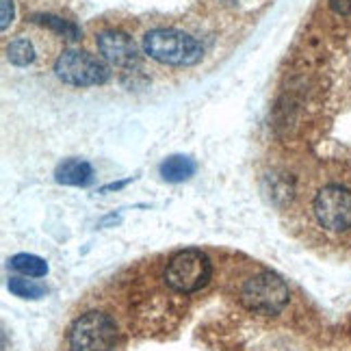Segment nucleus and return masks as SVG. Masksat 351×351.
I'll use <instances>...</instances> for the list:
<instances>
[{
  "label": "nucleus",
  "mask_w": 351,
  "mask_h": 351,
  "mask_svg": "<svg viewBox=\"0 0 351 351\" xmlns=\"http://www.w3.org/2000/svg\"><path fill=\"white\" fill-rule=\"evenodd\" d=\"M35 57H37V50L29 37H18L7 46V59L18 67L31 65L35 61Z\"/></svg>",
  "instance_id": "9b49d317"
},
{
  "label": "nucleus",
  "mask_w": 351,
  "mask_h": 351,
  "mask_svg": "<svg viewBox=\"0 0 351 351\" xmlns=\"http://www.w3.org/2000/svg\"><path fill=\"white\" fill-rule=\"evenodd\" d=\"M0 5H3V22H0V26H3V31H7L13 20V0H0Z\"/></svg>",
  "instance_id": "2eb2a0df"
},
{
  "label": "nucleus",
  "mask_w": 351,
  "mask_h": 351,
  "mask_svg": "<svg viewBox=\"0 0 351 351\" xmlns=\"http://www.w3.org/2000/svg\"><path fill=\"white\" fill-rule=\"evenodd\" d=\"M328 3L336 16L351 18V0H328Z\"/></svg>",
  "instance_id": "4468645a"
},
{
  "label": "nucleus",
  "mask_w": 351,
  "mask_h": 351,
  "mask_svg": "<svg viewBox=\"0 0 351 351\" xmlns=\"http://www.w3.org/2000/svg\"><path fill=\"white\" fill-rule=\"evenodd\" d=\"M11 267L26 278H44L48 276V263L35 254H16L9 261Z\"/></svg>",
  "instance_id": "9d476101"
},
{
  "label": "nucleus",
  "mask_w": 351,
  "mask_h": 351,
  "mask_svg": "<svg viewBox=\"0 0 351 351\" xmlns=\"http://www.w3.org/2000/svg\"><path fill=\"white\" fill-rule=\"evenodd\" d=\"M143 52L163 65H195L204 57V48L184 31L178 29H152L143 35Z\"/></svg>",
  "instance_id": "f257e3e1"
},
{
  "label": "nucleus",
  "mask_w": 351,
  "mask_h": 351,
  "mask_svg": "<svg viewBox=\"0 0 351 351\" xmlns=\"http://www.w3.org/2000/svg\"><path fill=\"white\" fill-rule=\"evenodd\" d=\"M98 50L100 55L119 67H132L139 61V50L134 46L132 37L121 31H104L98 35Z\"/></svg>",
  "instance_id": "0eeeda50"
},
{
  "label": "nucleus",
  "mask_w": 351,
  "mask_h": 351,
  "mask_svg": "<svg viewBox=\"0 0 351 351\" xmlns=\"http://www.w3.org/2000/svg\"><path fill=\"white\" fill-rule=\"evenodd\" d=\"M313 213L323 230L341 234L351 230V191L341 184H328L315 195Z\"/></svg>",
  "instance_id": "423d86ee"
},
{
  "label": "nucleus",
  "mask_w": 351,
  "mask_h": 351,
  "mask_svg": "<svg viewBox=\"0 0 351 351\" xmlns=\"http://www.w3.org/2000/svg\"><path fill=\"white\" fill-rule=\"evenodd\" d=\"M289 287L274 271H261L245 280L241 289V304L256 315H280L289 304Z\"/></svg>",
  "instance_id": "7ed1b4c3"
},
{
  "label": "nucleus",
  "mask_w": 351,
  "mask_h": 351,
  "mask_svg": "<svg viewBox=\"0 0 351 351\" xmlns=\"http://www.w3.org/2000/svg\"><path fill=\"white\" fill-rule=\"evenodd\" d=\"M117 345V326L115 321L98 313L80 315L70 328V349L72 351H113Z\"/></svg>",
  "instance_id": "20e7f679"
},
{
  "label": "nucleus",
  "mask_w": 351,
  "mask_h": 351,
  "mask_svg": "<svg viewBox=\"0 0 351 351\" xmlns=\"http://www.w3.org/2000/svg\"><path fill=\"white\" fill-rule=\"evenodd\" d=\"M57 76L74 87H96L109 80L111 72L106 63L83 50H65L55 61Z\"/></svg>",
  "instance_id": "39448f33"
},
{
  "label": "nucleus",
  "mask_w": 351,
  "mask_h": 351,
  "mask_svg": "<svg viewBox=\"0 0 351 351\" xmlns=\"http://www.w3.org/2000/svg\"><path fill=\"white\" fill-rule=\"evenodd\" d=\"M35 22L48 26V29L57 31L59 35H63V37H67V39H78V37H80V31H78V26H76V24L67 22V20H61V18H57V16H35Z\"/></svg>",
  "instance_id": "ddd939ff"
},
{
  "label": "nucleus",
  "mask_w": 351,
  "mask_h": 351,
  "mask_svg": "<svg viewBox=\"0 0 351 351\" xmlns=\"http://www.w3.org/2000/svg\"><path fill=\"white\" fill-rule=\"evenodd\" d=\"M213 276V265L210 258L202 250H182L173 256L165 267V285L180 293V295H191L204 289Z\"/></svg>",
  "instance_id": "f03ea898"
},
{
  "label": "nucleus",
  "mask_w": 351,
  "mask_h": 351,
  "mask_svg": "<svg viewBox=\"0 0 351 351\" xmlns=\"http://www.w3.org/2000/svg\"><path fill=\"white\" fill-rule=\"evenodd\" d=\"M55 180L65 186H87L93 180V167L83 158H67L57 167Z\"/></svg>",
  "instance_id": "6e6552de"
},
{
  "label": "nucleus",
  "mask_w": 351,
  "mask_h": 351,
  "mask_svg": "<svg viewBox=\"0 0 351 351\" xmlns=\"http://www.w3.org/2000/svg\"><path fill=\"white\" fill-rule=\"evenodd\" d=\"M9 291L16 297H20V300H39V297L46 295L44 285H39L35 280H26V278H11Z\"/></svg>",
  "instance_id": "f8f14e48"
},
{
  "label": "nucleus",
  "mask_w": 351,
  "mask_h": 351,
  "mask_svg": "<svg viewBox=\"0 0 351 351\" xmlns=\"http://www.w3.org/2000/svg\"><path fill=\"white\" fill-rule=\"evenodd\" d=\"M195 169H197L195 160L189 156H180V154L165 158L158 167L163 180H167V182H184L195 173Z\"/></svg>",
  "instance_id": "1a4fd4ad"
}]
</instances>
